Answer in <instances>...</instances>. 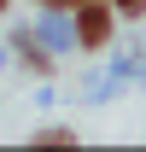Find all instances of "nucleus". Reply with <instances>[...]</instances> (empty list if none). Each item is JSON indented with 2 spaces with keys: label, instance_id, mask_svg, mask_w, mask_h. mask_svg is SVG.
I'll return each mask as SVG.
<instances>
[{
  "label": "nucleus",
  "instance_id": "obj_1",
  "mask_svg": "<svg viewBox=\"0 0 146 152\" xmlns=\"http://www.w3.org/2000/svg\"><path fill=\"white\" fill-rule=\"evenodd\" d=\"M70 35L82 53H105L111 35H117V12H111L105 0H93V6H76L70 12Z\"/></svg>",
  "mask_w": 146,
  "mask_h": 152
},
{
  "label": "nucleus",
  "instance_id": "obj_2",
  "mask_svg": "<svg viewBox=\"0 0 146 152\" xmlns=\"http://www.w3.org/2000/svg\"><path fill=\"white\" fill-rule=\"evenodd\" d=\"M29 35L47 47V53H64V47H76V35H70V18L58 12V6H47V18H41V29H29Z\"/></svg>",
  "mask_w": 146,
  "mask_h": 152
},
{
  "label": "nucleus",
  "instance_id": "obj_3",
  "mask_svg": "<svg viewBox=\"0 0 146 152\" xmlns=\"http://www.w3.org/2000/svg\"><path fill=\"white\" fill-rule=\"evenodd\" d=\"M12 53H18L23 64L35 70V76H53V53H47V47H41L29 29H12Z\"/></svg>",
  "mask_w": 146,
  "mask_h": 152
},
{
  "label": "nucleus",
  "instance_id": "obj_4",
  "mask_svg": "<svg viewBox=\"0 0 146 152\" xmlns=\"http://www.w3.org/2000/svg\"><path fill=\"white\" fill-rule=\"evenodd\" d=\"M117 76H146V47L134 41L128 53H117Z\"/></svg>",
  "mask_w": 146,
  "mask_h": 152
},
{
  "label": "nucleus",
  "instance_id": "obj_5",
  "mask_svg": "<svg viewBox=\"0 0 146 152\" xmlns=\"http://www.w3.org/2000/svg\"><path fill=\"white\" fill-rule=\"evenodd\" d=\"M35 146H76L70 129H35Z\"/></svg>",
  "mask_w": 146,
  "mask_h": 152
},
{
  "label": "nucleus",
  "instance_id": "obj_6",
  "mask_svg": "<svg viewBox=\"0 0 146 152\" xmlns=\"http://www.w3.org/2000/svg\"><path fill=\"white\" fill-rule=\"evenodd\" d=\"M117 18H146V0H111Z\"/></svg>",
  "mask_w": 146,
  "mask_h": 152
},
{
  "label": "nucleus",
  "instance_id": "obj_7",
  "mask_svg": "<svg viewBox=\"0 0 146 152\" xmlns=\"http://www.w3.org/2000/svg\"><path fill=\"white\" fill-rule=\"evenodd\" d=\"M6 6H12V0H0V12H6Z\"/></svg>",
  "mask_w": 146,
  "mask_h": 152
}]
</instances>
